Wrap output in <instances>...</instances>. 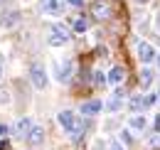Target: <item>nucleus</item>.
<instances>
[{
    "label": "nucleus",
    "mask_w": 160,
    "mask_h": 150,
    "mask_svg": "<svg viewBox=\"0 0 160 150\" xmlns=\"http://www.w3.org/2000/svg\"><path fill=\"white\" fill-rule=\"evenodd\" d=\"M30 79H32V86H35V89H40V91L47 89V72H44L42 64L35 62V64L30 67Z\"/></svg>",
    "instance_id": "f257e3e1"
},
{
    "label": "nucleus",
    "mask_w": 160,
    "mask_h": 150,
    "mask_svg": "<svg viewBox=\"0 0 160 150\" xmlns=\"http://www.w3.org/2000/svg\"><path fill=\"white\" fill-rule=\"evenodd\" d=\"M69 42V32L62 27V25H54L52 30H49V44L52 47H64Z\"/></svg>",
    "instance_id": "f03ea898"
},
{
    "label": "nucleus",
    "mask_w": 160,
    "mask_h": 150,
    "mask_svg": "<svg viewBox=\"0 0 160 150\" xmlns=\"http://www.w3.org/2000/svg\"><path fill=\"white\" fill-rule=\"evenodd\" d=\"M155 98H158V96H133V98H131V108H133V111H145L148 106L155 103Z\"/></svg>",
    "instance_id": "7ed1b4c3"
},
{
    "label": "nucleus",
    "mask_w": 160,
    "mask_h": 150,
    "mask_svg": "<svg viewBox=\"0 0 160 150\" xmlns=\"http://www.w3.org/2000/svg\"><path fill=\"white\" fill-rule=\"evenodd\" d=\"M42 10L47 15H62L64 12V0H42Z\"/></svg>",
    "instance_id": "20e7f679"
},
{
    "label": "nucleus",
    "mask_w": 160,
    "mask_h": 150,
    "mask_svg": "<svg viewBox=\"0 0 160 150\" xmlns=\"http://www.w3.org/2000/svg\"><path fill=\"white\" fill-rule=\"evenodd\" d=\"M138 57H140V62H143V64H148V62H153V59H155V49H153L148 42H140V44H138Z\"/></svg>",
    "instance_id": "39448f33"
},
{
    "label": "nucleus",
    "mask_w": 160,
    "mask_h": 150,
    "mask_svg": "<svg viewBox=\"0 0 160 150\" xmlns=\"http://www.w3.org/2000/svg\"><path fill=\"white\" fill-rule=\"evenodd\" d=\"M42 140H44V128H40V126H32V131H30V135H27V143H30L32 148H40Z\"/></svg>",
    "instance_id": "423d86ee"
},
{
    "label": "nucleus",
    "mask_w": 160,
    "mask_h": 150,
    "mask_svg": "<svg viewBox=\"0 0 160 150\" xmlns=\"http://www.w3.org/2000/svg\"><path fill=\"white\" fill-rule=\"evenodd\" d=\"M30 131H32V118H20V121H18V126H15V135L27 140Z\"/></svg>",
    "instance_id": "0eeeda50"
},
{
    "label": "nucleus",
    "mask_w": 160,
    "mask_h": 150,
    "mask_svg": "<svg viewBox=\"0 0 160 150\" xmlns=\"http://www.w3.org/2000/svg\"><path fill=\"white\" fill-rule=\"evenodd\" d=\"M101 108H103V103H101V101H96V98H94V101L81 103V113H84V116H96Z\"/></svg>",
    "instance_id": "6e6552de"
},
{
    "label": "nucleus",
    "mask_w": 160,
    "mask_h": 150,
    "mask_svg": "<svg viewBox=\"0 0 160 150\" xmlns=\"http://www.w3.org/2000/svg\"><path fill=\"white\" fill-rule=\"evenodd\" d=\"M94 18H96V20H106V18H111V10H108V5H106L103 0L94 2Z\"/></svg>",
    "instance_id": "1a4fd4ad"
},
{
    "label": "nucleus",
    "mask_w": 160,
    "mask_h": 150,
    "mask_svg": "<svg viewBox=\"0 0 160 150\" xmlns=\"http://www.w3.org/2000/svg\"><path fill=\"white\" fill-rule=\"evenodd\" d=\"M123 79H126V69H123V67H113V69L108 72V81H111V84H123Z\"/></svg>",
    "instance_id": "9d476101"
},
{
    "label": "nucleus",
    "mask_w": 160,
    "mask_h": 150,
    "mask_svg": "<svg viewBox=\"0 0 160 150\" xmlns=\"http://www.w3.org/2000/svg\"><path fill=\"white\" fill-rule=\"evenodd\" d=\"M128 126H131L133 131H145V126H148V121H145V116H133V118L128 121Z\"/></svg>",
    "instance_id": "9b49d317"
},
{
    "label": "nucleus",
    "mask_w": 160,
    "mask_h": 150,
    "mask_svg": "<svg viewBox=\"0 0 160 150\" xmlns=\"http://www.w3.org/2000/svg\"><path fill=\"white\" fill-rule=\"evenodd\" d=\"M121 98H123V91H116V94H113V98H108V103H106V108H108V111H118L121 108Z\"/></svg>",
    "instance_id": "f8f14e48"
},
{
    "label": "nucleus",
    "mask_w": 160,
    "mask_h": 150,
    "mask_svg": "<svg viewBox=\"0 0 160 150\" xmlns=\"http://www.w3.org/2000/svg\"><path fill=\"white\" fill-rule=\"evenodd\" d=\"M57 76H59L62 81H64V79H69V76H72V62H64V64L59 67V72H57Z\"/></svg>",
    "instance_id": "ddd939ff"
},
{
    "label": "nucleus",
    "mask_w": 160,
    "mask_h": 150,
    "mask_svg": "<svg viewBox=\"0 0 160 150\" xmlns=\"http://www.w3.org/2000/svg\"><path fill=\"white\" fill-rule=\"evenodd\" d=\"M72 27H74V32H86V30H89V22H86L84 18H77L74 22H72Z\"/></svg>",
    "instance_id": "4468645a"
},
{
    "label": "nucleus",
    "mask_w": 160,
    "mask_h": 150,
    "mask_svg": "<svg viewBox=\"0 0 160 150\" xmlns=\"http://www.w3.org/2000/svg\"><path fill=\"white\" fill-rule=\"evenodd\" d=\"M150 81H153V72H150V69H143V72H140V84H143V86H150Z\"/></svg>",
    "instance_id": "2eb2a0df"
},
{
    "label": "nucleus",
    "mask_w": 160,
    "mask_h": 150,
    "mask_svg": "<svg viewBox=\"0 0 160 150\" xmlns=\"http://www.w3.org/2000/svg\"><path fill=\"white\" fill-rule=\"evenodd\" d=\"M94 84H96V86H103V84H106V76L101 74V72H96V74H94Z\"/></svg>",
    "instance_id": "dca6fc26"
},
{
    "label": "nucleus",
    "mask_w": 160,
    "mask_h": 150,
    "mask_svg": "<svg viewBox=\"0 0 160 150\" xmlns=\"http://www.w3.org/2000/svg\"><path fill=\"white\" fill-rule=\"evenodd\" d=\"M15 20H18V15L12 12V15H10V18H8V20L2 18V25H5V27H10V25H15Z\"/></svg>",
    "instance_id": "f3484780"
},
{
    "label": "nucleus",
    "mask_w": 160,
    "mask_h": 150,
    "mask_svg": "<svg viewBox=\"0 0 160 150\" xmlns=\"http://www.w3.org/2000/svg\"><path fill=\"white\" fill-rule=\"evenodd\" d=\"M8 101H10V94L5 89H0V103H8Z\"/></svg>",
    "instance_id": "a211bd4d"
},
{
    "label": "nucleus",
    "mask_w": 160,
    "mask_h": 150,
    "mask_svg": "<svg viewBox=\"0 0 160 150\" xmlns=\"http://www.w3.org/2000/svg\"><path fill=\"white\" fill-rule=\"evenodd\" d=\"M69 5H74V8H81V5H84V0H69Z\"/></svg>",
    "instance_id": "6ab92c4d"
},
{
    "label": "nucleus",
    "mask_w": 160,
    "mask_h": 150,
    "mask_svg": "<svg viewBox=\"0 0 160 150\" xmlns=\"http://www.w3.org/2000/svg\"><path fill=\"white\" fill-rule=\"evenodd\" d=\"M0 135H8V126L5 123H0Z\"/></svg>",
    "instance_id": "aec40b11"
},
{
    "label": "nucleus",
    "mask_w": 160,
    "mask_h": 150,
    "mask_svg": "<svg viewBox=\"0 0 160 150\" xmlns=\"http://www.w3.org/2000/svg\"><path fill=\"white\" fill-rule=\"evenodd\" d=\"M111 150H123V145H118V143H113V145H111Z\"/></svg>",
    "instance_id": "412c9836"
},
{
    "label": "nucleus",
    "mask_w": 160,
    "mask_h": 150,
    "mask_svg": "<svg viewBox=\"0 0 160 150\" xmlns=\"http://www.w3.org/2000/svg\"><path fill=\"white\" fill-rule=\"evenodd\" d=\"M158 32H160V15H158Z\"/></svg>",
    "instance_id": "4be33fe9"
},
{
    "label": "nucleus",
    "mask_w": 160,
    "mask_h": 150,
    "mask_svg": "<svg viewBox=\"0 0 160 150\" xmlns=\"http://www.w3.org/2000/svg\"><path fill=\"white\" fill-rule=\"evenodd\" d=\"M155 59H158V64H160V54H158V57H155Z\"/></svg>",
    "instance_id": "5701e85b"
},
{
    "label": "nucleus",
    "mask_w": 160,
    "mask_h": 150,
    "mask_svg": "<svg viewBox=\"0 0 160 150\" xmlns=\"http://www.w3.org/2000/svg\"><path fill=\"white\" fill-rule=\"evenodd\" d=\"M0 76H2V69H0Z\"/></svg>",
    "instance_id": "b1692460"
}]
</instances>
